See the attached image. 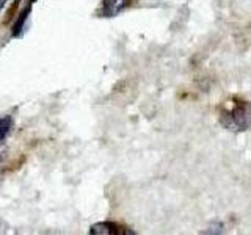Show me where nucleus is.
<instances>
[{
	"label": "nucleus",
	"instance_id": "1",
	"mask_svg": "<svg viewBox=\"0 0 251 235\" xmlns=\"http://www.w3.org/2000/svg\"><path fill=\"white\" fill-rule=\"evenodd\" d=\"M222 124L227 130H248L251 127V104L250 102H240L229 112L222 113Z\"/></svg>",
	"mask_w": 251,
	"mask_h": 235
},
{
	"label": "nucleus",
	"instance_id": "2",
	"mask_svg": "<svg viewBox=\"0 0 251 235\" xmlns=\"http://www.w3.org/2000/svg\"><path fill=\"white\" fill-rule=\"evenodd\" d=\"M90 234L93 235H110V234H133L130 231H127L126 227L120 226V224H116V223H98V224H94L91 226V229H90Z\"/></svg>",
	"mask_w": 251,
	"mask_h": 235
},
{
	"label": "nucleus",
	"instance_id": "3",
	"mask_svg": "<svg viewBox=\"0 0 251 235\" xmlns=\"http://www.w3.org/2000/svg\"><path fill=\"white\" fill-rule=\"evenodd\" d=\"M127 6V0H102L100 16L102 18H115Z\"/></svg>",
	"mask_w": 251,
	"mask_h": 235
},
{
	"label": "nucleus",
	"instance_id": "4",
	"mask_svg": "<svg viewBox=\"0 0 251 235\" xmlns=\"http://www.w3.org/2000/svg\"><path fill=\"white\" fill-rule=\"evenodd\" d=\"M30 10H31V3H28V6L25 8V10H22V13L19 14L18 21L14 22V25H13V28H11V36H14V38L21 36V33L24 31V28H25V22H27V19H28Z\"/></svg>",
	"mask_w": 251,
	"mask_h": 235
},
{
	"label": "nucleus",
	"instance_id": "5",
	"mask_svg": "<svg viewBox=\"0 0 251 235\" xmlns=\"http://www.w3.org/2000/svg\"><path fill=\"white\" fill-rule=\"evenodd\" d=\"M11 129H13V118L11 116L0 118V144H3V141L10 135Z\"/></svg>",
	"mask_w": 251,
	"mask_h": 235
},
{
	"label": "nucleus",
	"instance_id": "6",
	"mask_svg": "<svg viewBox=\"0 0 251 235\" xmlns=\"http://www.w3.org/2000/svg\"><path fill=\"white\" fill-rule=\"evenodd\" d=\"M5 2H6V0H0V8H3V5H5Z\"/></svg>",
	"mask_w": 251,
	"mask_h": 235
}]
</instances>
